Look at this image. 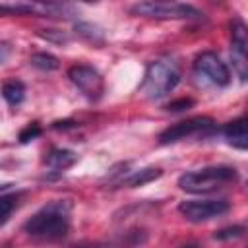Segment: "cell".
<instances>
[{"mask_svg":"<svg viewBox=\"0 0 248 248\" xmlns=\"http://www.w3.org/2000/svg\"><path fill=\"white\" fill-rule=\"evenodd\" d=\"M72 209L74 203L70 200H50L23 223V232L45 242L62 240L72 227Z\"/></svg>","mask_w":248,"mask_h":248,"instance_id":"6da1fadb","label":"cell"},{"mask_svg":"<svg viewBox=\"0 0 248 248\" xmlns=\"http://www.w3.org/2000/svg\"><path fill=\"white\" fill-rule=\"evenodd\" d=\"M238 182V170L231 165H209L178 176V188L190 194H209Z\"/></svg>","mask_w":248,"mask_h":248,"instance_id":"7a4b0ae2","label":"cell"},{"mask_svg":"<svg viewBox=\"0 0 248 248\" xmlns=\"http://www.w3.org/2000/svg\"><path fill=\"white\" fill-rule=\"evenodd\" d=\"M178 83H180V70L176 62L161 58L147 64L138 91L149 101H159L167 97L170 91H174Z\"/></svg>","mask_w":248,"mask_h":248,"instance_id":"3957f363","label":"cell"},{"mask_svg":"<svg viewBox=\"0 0 248 248\" xmlns=\"http://www.w3.org/2000/svg\"><path fill=\"white\" fill-rule=\"evenodd\" d=\"M130 12L134 16H141L149 19H200L203 17V14L198 8L190 4L174 2V0H143V2L134 4Z\"/></svg>","mask_w":248,"mask_h":248,"instance_id":"277c9868","label":"cell"},{"mask_svg":"<svg viewBox=\"0 0 248 248\" xmlns=\"http://www.w3.org/2000/svg\"><path fill=\"white\" fill-rule=\"evenodd\" d=\"M217 132V122L209 116H192L180 122L170 124L159 134V143L161 145H170L178 143L182 140H192V138H209Z\"/></svg>","mask_w":248,"mask_h":248,"instance_id":"5b68a950","label":"cell"},{"mask_svg":"<svg viewBox=\"0 0 248 248\" xmlns=\"http://www.w3.org/2000/svg\"><path fill=\"white\" fill-rule=\"evenodd\" d=\"M231 211V202L225 198L217 200H184L178 203V213L190 223H205L219 219Z\"/></svg>","mask_w":248,"mask_h":248,"instance_id":"8992f818","label":"cell"},{"mask_svg":"<svg viewBox=\"0 0 248 248\" xmlns=\"http://www.w3.org/2000/svg\"><path fill=\"white\" fill-rule=\"evenodd\" d=\"M194 76L203 83H211L215 87H227L231 83L229 66L215 54L213 50H205L194 60Z\"/></svg>","mask_w":248,"mask_h":248,"instance_id":"52a82bcc","label":"cell"},{"mask_svg":"<svg viewBox=\"0 0 248 248\" xmlns=\"http://www.w3.org/2000/svg\"><path fill=\"white\" fill-rule=\"evenodd\" d=\"M70 81L79 89V93L89 101H99L105 93V79L97 68L89 64H74L68 68Z\"/></svg>","mask_w":248,"mask_h":248,"instance_id":"ba28073f","label":"cell"},{"mask_svg":"<svg viewBox=\"0 0 248 248\" xmlns=\"http://www.w3.org/2000/svg\"><path fill=\"white\" fill-rule=\"evenodd\" d=\"M231 60L240 81L248 78V29L242 17L231 21Z\"/></svg>","mask_w":248,"mask_h":248,"instance_id":"9c48e42d","label":"cell"},{"mask_svg":"<svg viewBox=\"0 0 248 248\" xmlns=\"http://www.w3.org/2000/svg\"><path fill=\"white\" fill-rule=\"evenodd\" d=\"M72 14L64 4H0V17L6 16H37V17H68Z\"/></svg>","mask_w":248,"mask_h":248,"instance_id":"30bf717a","label":"cell"},{"mask_svg":"<svg viewBox=\"0 0 248 248\" xmlns=\"http://www.w3.org/2000/svg\"><path fill=\"white\" fill-rule=\"evenodd\" d=\"M221 132H223L229 145H232L240 151H246V147H248V130H246V118L244 116H238V118L227 122Z\"/></svg>","mask_w":248,"mask_h":248,"instance_id":"8fae6325","label":"cell"},{"mask_svg":"<svg viewBox=\"0 0 248 248\" xmlns=\"http://www.w3.org/2000/svg\"><path fill=\"white\" fill-rule=\"evenodd\" d=\"M78 161V153L66 147H52L46 155H45V165L52 170V172H64L66 169H70L72 165H76Z\"/></svg>","mask_w":248,"mask_h":248,"instance_id":"7c38bea8","label":"cell"},{"mask_svg":"<svg viewBox=\"0 0 248 248\" xmlns=\"http://www.w3.org/2000/svg\"><path fill=\"white\" fill-rule=\"evenodd\" d=\"M163 174V170L159 167H143L138 170H130L124 176L118 178V186H126V188H136V186H143L149 184L153 180H157Z\"/></svg>","mask_w":248,"mask_h":248,"instance_id":"4fadbf2b","label":"cell"},{"mask_svg":"<svg viewBox=\"0 0 248 248\" xmlns=\"http://www.w3.org/2000/svg\"><path fill=\"white\" fill-rule=\"evenodd\" d=\"M0 93H2L4 101H6L10 107H17V105H21L23 99H25V85H23V81H19V79H8V81L2 83Z\"/></svg>","mask_w":248,"mask_h":248,"instance_id":"5bb4252c","label":"cell"},{"mask_svg":"<svg viewBox=\"0 0 248 248\" xmlns=\"http://www.w3.org/2000/svg\"><path fill=\"white\" fill-rule=\"evenodd\" d=\"M74 31L79 39H83L85 43L89 45H103L105 43V33L101 27L93 25V23H87V21H79L74 25Z\"/></svg>","mask_w":248,"mask_h":248,"instance_id":"9a60e30c","label":"cell"},{"mask_svg":"<svg viewBox=\"0 0 248 248\" xmlns=\"http://www.w3.org/2000/svg\"><path fill=\"white\" fill-rule=\"evenodd\" d=\"M29 64L33 68H37V70H43V72H54V70L60 68V60L50 52H35V54H31Z\"/></svg>","mask_w":248,"mask_h":248,"instance_id":"2e32d148","label":"cell"},{"mask_svg":"<svg viewBox=\"0 0 248 248\" xmlns=\"http://www.w3.org/2000/svg\"><path fill=\"white\" fill-rule=\"evenodd\" d=\"M19 205V196L17 194H6L0 196V227H4L10 219V215L17 209Z\"/></svg>","mask_w":248,"mask_h":248,"instance_id":"e0dca14e","label":"cell"},{"mask_svg":"<svg viewBox=\"0 0 248 248\" xmlns=\"http://www.w3.org/2000/svg\"><path fill=\"white\" fill-rule=\"evenodd\" d=\"M246 232V227L244 225H231V227H223L219 231L213 232V238L215 240H221V242H231V240H238L242 238Z\"/></svg>","mask_w":248,"mask_h":248,"instance_id":"ac0fdd59","label":"cell"},{"mask_svg":"<svg viewBox=\"0 0 248 248\" xmlns=\"http://www.w3.org/2000/svg\"><path fill=\"white\" fill-rule=\"evenodd\" d=\"M41 132H43V128H41L37 122H31V124H27V126L19 132L17 140H19V143H29V141H33L35 138H39Z\"/></svg>","mask_w":248,"mask_h":248,"instance_id":"d6986e66","label":"cell"},{"mask_svg":"<svg viewBox=\"0 0 248 248\" xmlns=\"http://www.w3.org/2000/svg\"><path fill=\"white\" fill-rule=\"evenodd\" d=\"M192 107H194V99L182 97V99L170 101V103L165 107V110H167V112H182V110H188V108H192Z\"/></svg>","mask_w":248,"mask_h":248,"instance_id":"ffe728a7","label":"cell"},{"mask_svg":"<svg viewBox=\"0 0 248 248\" xmlns=\"http://www.w3.org/2000/svg\"><path fill=\"white\" fill-rule=\"evenodd\" d=\"M39 37L46 39V41H54V43H68V35L56 29H43L39 31Z\"/></svg>","mask_w":248,"mask_h":248,"instance_id":"44dd1931","label":"cell"},{"mask_svg":"<svg viewBox=\"0 0 248 248\" xmlns=\"http://www.w3.org/2000/svg\"><path fill=\"white\" fill-rule=\"evenodd\" d=\"M79 124L74 122V120H58V122H52V128L54 130H70V128H78Z\"/></svg>","mask_w":248,"mask_h":248,"instance_id":"7402d4cb","label":"cell"},{"mask_svg":"<svg viewBox=\"0 0 248 248\" xmlns=\"http://www.w3.org/2000/svg\"><path fill=\"white\" fill-rule=\"evenodd\" d=\"M10 52H12V48H10V45H6V43H0V66L8 60V56H10Z\"/></svg>","mask_w":248,"mask_h":248,"instance_id":"603a6c76","label":"cell"},{"mask_svg":"<svg viewBox=\"0 0 248 248\" xmlns=\"http://www.w3.org/2000/svg\"><path fill=\"white\" fill-rule=\"evenodd\" d=\"M35 2H41V4H62L64 0H35Z\"/></svg>","mask_w":248,"mask_h":248,"instance_id":"cb8c5ba5","label":"cell"},{"mask_svg":"<svg viewBox=\"0 0 248 248\" xmlns=\"http://www.w3.org/2000/svg\"><path fill=\"white\" fill-rule=\"evenodd\" d=\"M81 2H87V4H93V2H99V0H81Z\"/></svg>","mask_w":248,"mask_h":248,"instance_id":"d4e9b609","label":"cell"}]
</instances>
